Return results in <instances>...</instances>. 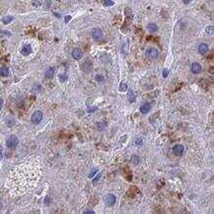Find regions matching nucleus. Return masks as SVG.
I'll return each mask as SVG.
<instances>
[{
    "mask_svg": "<svg viewBox=\"0 0 214 214\" xmlns=\"http://www.w3.org/2000/svg\"><path fill=\"white\" fill-rule=\"evenodd\" d=\"M158 26H157L156 24H154V23H149L147 25V30L150 33H156L157 31H158Z\"/></svg>",
    "mask_w": 214,
    "mask_h": 214,
    "instance_id": "14",
    "label": "nucleus"
},
{
    "mask_svg": "<svg viewBox=\"0 0 214 214\" xmlns=\"http://www.w3.org/2000/svg\"><path fill=\"white\" fill-rule=\"evenodd\" d=\"M127 90V85L125 84V83H121V85H120V91H126Z\"/></svg>",
    "mask_w": 214,
    "mask_h": 214,
    "instance_id": "23",
    "label": "nucleus"
},
{
    "mask_svg": "<svg viewBox=\"0 0 214 214\" xmlns=\"http://www.w3.org/2000/svg\"><path fill=\"white\" fill-rule=\"evenodd\" d=\"M54 72H55V70H54V67H49L45 72V78H49H49H52L54 75Z\"/></svg>",
    "mask_w": 214,
    "mask_h": 214,
    "instance_id": "13",
    "label": "nucleus"
},
{
    "mask_svg": "<svg viewBox=\"0 0 214 214\" xmlns=\"http://www.w3.org/2000/svg\"><path fill=\"white\" fill-rule=\"evenodd\" d=\"M71 55L75 60H79V59H81L82 56H83V51H82V49H79V47H76V49H74L72 50Z\"/></svg>",
    "mask_w": 214,
    "mask_h": 214,
    "instance_id": "6",
    "label": "nucleus"
},
{
    "mask_svg": "<svg viewBox=\"0 0 214 214\" xmlns=\"http://www.w3.org/2000/svg\"><path fill=\"white\" fill-rule=\"evenodd\" d=\"M135 144H136V145H139V146H140V145H142V144H143L142 139H141V138H137L136 140H135Z\"/></svg>",
    "mask_w": 214,
    "mask_h": 214,
    "instance_id": "26",
    "label": "nucleus"
},
{
    "mask_svg": "<svg viewBox=\"0 0 214 214\" xmlns=\"http://www.w3.org/2000/svg\"><path fill=\"white\" fill-rule=\"evenodd\" d=\"M84 213L85 214H88V213L89 214H94L95 212H94L93 210H87V211H84Z\"/></svg>",
    "mask_w": 214,
    "mask_h": 214,
    "instance_id": "30",
    "label": "nucleus"
},
{
    "mask_svg": "<svg viewBox=\"0 0 214 214\" xmlns=\"http://www.w3.org/2000/svg\"><path fill=\"white\" fill-rule=\"evenodd\" d=\"M81 69L85 73H90L93 70V63L90 59H86L84 62L81 64Z\"/></svg>",
    "mask_w": 214,
    "mask_h": 214,
    "instance_id": "4",
    "label": "nucleus"
},
{
    "mask_svg": "<svg viewBox=\"0 0 214 214\" xmlns=\"http://www.w3.org/2000/svg\"><path fill=\"white\" fill-rule=\"evenodd\" d=\"M100 177H101V174H98L97 176H96V179L94 180V183H96V181H98L99 179H100Z\"/></svg>",
    "mask_w": 214,
    "mask_h": 214,
    "instance_id": "33",
    "label": "nucleus"
},
{
    "mask_svg": "<svg viewBox=\"0 0 214 214\" xmlns=\"http://www.w3.org/2000/svg\"><path fill=\"white\" fill-rule=\"evenodd\" d=\"M183 3H185V4H186V5L189 4V3L192 2V0H183Z\"/></svg>",
    "mask_w": 214,
    "mask_h": 214,
    "instance_id": "32",
    "label": "nucleus"
},
{
    "mask_svg": "<svg viewBox=\"0 0 214 214\" xmlns=\"http://www.w3.org/2000/svg\"><path fill=\"white\" fill-rule=\"evenodd\" d=\"M105 200H106V204H107L108 206H112V205H115V203H116V197L114 195V194H112V193H109V194L105 197Z\"/></svg>",
    "mask_w": 214,
    "mask_h": 214,
    "instance_id": "7",
    "label": "nucleus"
},
{
    "mask_svg": "<svg viewBox=\"0 0 214 214\" xmlns=\"http://www.w3.org/2000/svg\"><path fill=\"white\" fill-rule=\"evenodd\" d=\"M95 79H96V81H98V82H103V81L105 80L104 76L101 75V74H97V75L95 76Z\"/></svg>",
    "mask_w": 214,
    "mask_h": 214,
    "instance_id": "20",
    "label": "nucleus"
},
{
    "mask_svg": "<svg viewBox=\"0 0 214 214\" xmlns=\"http://www.w3.org/2000/svg\"><path fill=\"white\" fill-rule=\"evenodd\" d=\"M32 52V46L30 45H25L23 46L22 50H21V54L24 55V56H28L29 54H31Z\"/></svg>",
    "mask_w": 214,
    "mask_h": 214,
    "instance_id": "12",
    "label": "nucleus"
},
{
    "mask_svg": "<svg viewBox=\"0 0 214 214\" xmlns=\"http://www.w3.org/2000/svg\"><path fill=\"white\" fill-rule=\"evenodd\" d=\"M13 19L14 18L12 16H5V17L2 18V23H3L4 25H8L9 23H11L13 21Z\"/></svg>",
    "mask_w": 214,
    "mask_h": 214,
    "instance_id": "17",
    "label": "nucleus"
},
{
    "mask_svg": "<svg viewBox=\"0 0 214 214\" xmlns=\"http://www.w3.org/2000/svg\"><path fill=\"white\" fill-rule=\"evenodd\" d=\"M208 49H209V47H208V45H206V44H200V45L197 46V51H198L201 55H204V54H207Z\"/></svg>",
    "mask_w": 214,
    "mask_h": 214,
    "instance_id": "10",
    "label": "nucleus"
},
{
    "mask_svg": "<svg viewBox=\"0 0 214 214\" xmlns=\"http://www.w3.org/2000/svg\"><path fill=\"white\" fill-rule=\"evenodd\" d=\"M127 98H128V101L130 103H133L135 101V95H134L133 91L132 90H128V93H127Z\"/></svg>",
    "mask_w": 214,
    "mask_h": 214,
    "instance_id": "16",
    "label": "nucleus"
},
{
    "mask_svg": "<svg viewBox=\"0 0 214 214\" xmlns=\"http://www.w3.org/2000/svg\"><path fill=\"white\" fill-rule=\"evenodd\" d=\"M91 35H92V38H93L94 40H96V41H101V40H103V38H104V34H103V31L101 30V29H93L92 30V33H91Z\"/></svg>",
    "mask_w": 214,
    "mask_h": 214,
    "instance_id": "3",
    "label": "nucleus"
},
{
    "mask_svg": "<svg viewBox=\"0 0 214 214\" xmlns=\"http://www.w3.org/2000/svg\"><path fill=\"white\" fill-rule=\"evenodd\" d=\"M139 161H140V159H139V157L137 155H132L131 156V162H132L133 165H138Z\"/></svg>",
    "mask_w": 214,
    "mask_h": 214,
    "instance_id": "18",
    "label": "nucleus"
},
{
    "mask_svg": "<svg viewBox=\"0 0 214 214\" xmlns=\"http://www.w3.org/2000/svg\"><path fill=\"white\" fill-rule=\"evenodd\" d=\"M98 111V107H91V108H89L88 110H87V112H97Z\"/></svg>",
    "mask_w": 214,
    "mask_h": 214,
    "instance_id": "24",
    "label": "nucleus"
},
{
    "mask_svg": "<svg viewBox=\"0 0 214 214\" xmlns=\"http://www.w3.org/2000/svg\"><path fill=\"white\" fill-rule=\"evenodd\" d=\"M58 79H59V81L60 82H65V81L67 80V75L66 74H60V75L58 76Z\"/></svg>",
    "mask_w": 214,
    "mask_h": 214,
    "instance_id": "19",
    "label": "nucleus"
},
{
    "mask_svg": "<svg viewBox=\"0 0 214 214\" xmlns=\"http://www.w3.org/2000/svg\"><path fill=\"white\" fill-rule=\"evenodd\" d=\"M9 75V69L7 67H1L0 68V76L2 77H6Z\"/></svg>",
    "mask_w": 214,
    "mask_h": 214,
    "instance_id": "15",
    "label": "nucleus"
},
{
    "mask_svg": "<svg viewBox=\"0 0 214 214\" xmlns=\"http://www.w3.org/2000/svg\"><path fill=\"white\" fill-rule=\"evenodd\" d=\"M114 4H115V2L112 1V0H105L104 1V5L105 6H112Z\"/></svg>",
    "mask_w": 214,
    "mask_h": 214,
    "instance_id": "21",
    "label": "nucleus"
},
{
    "mask_svg": "<svg viewBox=\"0 0 214 214\" xmlns=\"http://www.w3.org/2000/svg\"><path fill=\"white\" fill-rule=\"evenodd\" d=\"M96 172H97V170H93V172L92 173H90V175H89V179H92L94 177V175L96 174Z\"/></svg>",
    "mask_w": 214,
    "mask_h": 214,
    "instance_id": "28",
    "label": "nucleus"
},
{
    "mask_svg": "<svg viewBox=\"0 0 214 214\" xmlns=\"http://www.w3.org/2000/svg\"><path fill=\"white\" fill-rule=\"evenodd\" d=\"M159 55V52H158V49H155V47H149V49H146L145 51V56L150 59V60H153V59H156Z\"/></svg>",
    "mask_w": 214,
    "mask_h": 214,
    "instance_id": "1",
    "label": "nucleus"
},
{
    "mask_svg": "<svg viewBox=\"0 0 214 214\" xmlns=\"http://www.w3.org/2000/svg\"><path fill=\"white\" fill-rule=\"evenodd\" d=\"M19 144V139L16 135H11L9 138L7 139L6 141V145L8 148H11V149H14V148L17 147V145Z\"/></svg>",
    "mask_w": 214,
    "mask_h": 214,
    "instance_id": "2",
    "label": "nucleus"
},
{
    "mask_svg": "<svg viewBox=\"0 0 214 214\" xmlns=\"http://www.w3.org/2000/svg\"><path fill=\"white\" fill-rule=\"evenodd\" d=\"M183 150H185V148H183L182 144H177V145H175L174 147H173V152H174L175 155H177V156H181L183 153Z\"/></svg>",
    "mask_w": 214,
    "mask_h": 214,
    "instance_id": "9",
    "label": "nucleus"
},
{
    "mask_svg": "<svg viewBox=\"0 0 214 214\" xmlns=\"http://www.w3.org/2000/svg\"><path fill=\"white\" fill-rule=\"evenodd\" d=\"M150 110H151V104L150 103H145V104H143L142 106L140 107V112L144 114V115L148 114V112H150Z\"/></svg>",
    "mask_w": 214,
    "mask_h": 214,
    "instance_id": "11",
    "label": "nucleus"
},
{
    "mask_svg": "<svg viewBox=\"0 0 214 214\" xmlns=\"http://www.w3.org/2000/svg\"><path fill=\"white\" fill-rule=\"evenodd\" d=\"M191 70H192V72L193 74H199V73H201V71H202V67H201V65L199 63L193 62L192 64Z\"/></svg>",
    "mask_w": 214,
    "mask_h": 214,
    "instance_id": "8",
    "label": "nucleus"
},
{
    "mask_svg": "<svg viewBox=\"0 0 214 214\" xmlns=\"http://www.w3.org/2000/svg\"><path fill=\"white\" fill-rule=\"evenodd\" d=\"M168 75H169V70L168 69H163V77L164 78H167L168 77Z\"/></svg>",
    "mask_w": 214,
    "mask_h": 214,
    "instance_id": "25",
    "label": "nucleus"
},
{
    "mask_svg": "<svg viewBox=\"0 0 214 214\" xmlns=\"http://www.w3.org/2000/svg\"><path fill=\"white\" fill-rule=\"evenodd\" d=\"M3 103H4L3 99H0V112H1V109H2V106H3Z\"/></svg>",
    "mask_w": 214,
    "mask_h": 214,
    "instance_id": "31",
    "label": "nucleus"
},
{
    "mask_svg": "<svg viewBox=\"0 0 214 214\" xmlns=\"http://www.w3.org/2000/svg\"><path fill=\"white\" fill-rule=\"evenodd\" d=\"M64 20H65V22L66 23H68L70 20H71V16H69V15H68V16H66V17L64 18Z\"/></svg>",
    "mask_w": 214,
    "mask_h": 214,
    "instance_id": "29",
    "label": "nucleus"
},
{
    "mask_svg": "<svg viewBox=\"0 0 214 214\" xmlns=\"http://www.w3.org/2000/svg\"><path fill=\"white\" fill-rule=\"evenodd\" d=\"M43 116H44V115H43V112H40V111H36V112L32 115V117H31L32 123L39 124L40 121H41V120H43Z\"/></svg>",
    "mask_w": 214,
    "mask_h": 214,
    "instance_id": "5",
    "label": "nucleus"
},
{
    "mask_svg": "<svg viewBox=\"0 0 214 214\" xmlns=\"http://www.w3.org/2000/svg\"><path fill=\"white\" fill-rule=\"evenodd\" d=\"M213 26H207L206 29H205V31H206L207 34H213Z\"/></svg>",
    "mask_w": 214,
    "mask_h": 214,
    "instance_id": "22",
    "label": "nucleus"
},
{
    "mask_svg": "<svg viewBox=\"0 0 214 214\" xmlns=\"http://www.w3.org/2000/svg\"><path fill=\"white\" fill-rule=\"evenodd\" d=\"M3 159V147L0 145V160Z\"/></svg>",
    "mask_w": 214,
    "mask_h": 214,
    "instance_id": "27",
    "label": "nucleus"
}]
</instances>
